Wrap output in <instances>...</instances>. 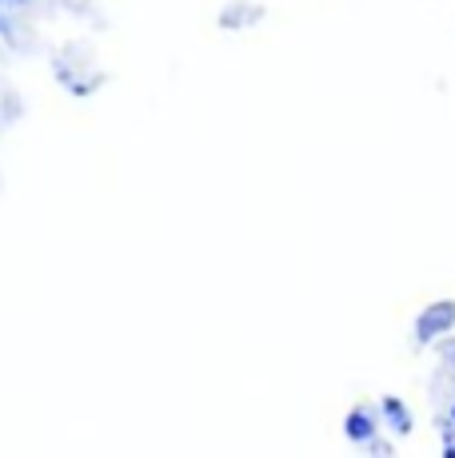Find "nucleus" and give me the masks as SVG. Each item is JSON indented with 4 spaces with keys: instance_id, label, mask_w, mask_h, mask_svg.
<instances>
[{
    "instance_id": "f03ea898",
    "label": "nucleus",
    "mask_w": 455,
    "mask_h": 458,
    "mask_svg": "<svg viewBox=\"0 0 455 458\" xmlns=\"http://www.w3.org/2000/svg\"><path fill=\"white\" fill-rule=\"evenodd\" d=\"M380 430H383L380 403H356V407L344 415V438L352 446H367L375 435H380Z\"/></svg>"
},
{
    "instance_id": "7ed1b4c3",
    "label": "nucleus",
    "mask_w": 455,
    "mask_h": 458,
    "mask_svg": "<svg viewBox=\"0 0 455 458\" xmlns=\"http://www.w3.org/2000/svg\"><path fill=\"white\" fill-rule=\"evenodd\" d=\"M380 415H383V430H388L391 438H408L411 430H416V415H411V407L399 399V394H383Z\"/></svg>"
},
{
    "instance_id": "20e7f679",
    "label": "nucleus",
    "mask_w": 455,
    "mask_h": 458,
    "mask_svg": "<svg viewBox=\"0 0 455 458\" xmlns=\"http://www.w3.org/2000/svg\"><path fill=\"white\" fill-rule=\"evenodd\" d=\"M264 21V4H252V0H232L220 13V29L224 32H244L252 24Z\"/></svg>"
},
{
    "instance_id": "6e6552de",
    "label": "nucleus",
    "mask_w": 455,
    "mask_h": 458,
    "mask_svg": "<svg viewBox=\"0 0 455 458\" xmlns=\"http://www.w3.org/2000/svg\"><path fill=\"white\" fill-rule=\"evenodd\" d=\"M0 32H4V4H0Z\"/></svg>"
},
{
    "instance_id": "39448f33",
    "label": "nucleus",
    "mask_w": 455,
    "mask_h": 458,
    "mask_svg": "<svg viewBox=\"0 0 455 458\" xmlns=\"http://www.w3.org/2000/svg\"><path fill=\"white\" fill-rule=\"evenodd\" d=\"M435 355H440V363L455 375V331H451V335H443V339L435 343Z\"/></svg>"
},
{
    "instance_id": "0eeeda50",
    "label": "nucleus",
    "mask_w": 455,
    "mask_h": 458,
    "mask_svg": "<svg viewBox=\"0 0 455 458\" xmlns=\"http://www.w3.org/2000/svg\"><path fill=\"white\" fill-rule=\"evenodd\" d=\"M0 4H4V8H24L29 0H0Z\"/></svg>"
},
{
    "instance_id": "f257e3e1",
    "label": "nucleus",
    "mask_w": 455,
    "mask_h": 458,
    "mask_svg": "<svg viewBox=\"0 0 455 458\" xmlns=\"http://www.w3.org/2000/svg\"><path fill=\"white\" fill-rule=\"evenodd\" d=\"M451 331H455V299H432V303L416 315V323H411V339H416L419 347H435V343Z\"/></svg>"
},
{
    "instance_id": "423d86ee",
    "label": "nucleus",
    "mask_w": 455,
    "mask_h": 458,
    "mask_svg": "<svg viewBox=\"0 0 455 458\" xmlns=\"http://www.w3.org/2000/svg\"><path fill=\"white\" fill-rule=\"evenodd\" d=\"M367 454H380V458H388V454H396V443H391V438H383V435H375L372 443L364 446Z\"/></svg>"
}]
</instances>
